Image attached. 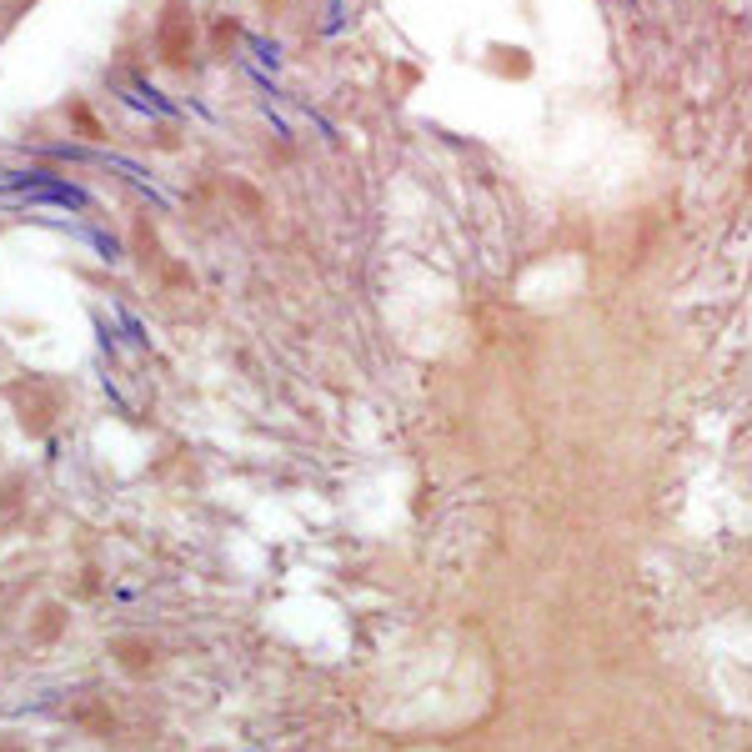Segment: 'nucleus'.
I'll use <instances>...</instances> for the list:
<instances>
[{
    "label": "nucleus",
    "instance_id": "obj_1",
    "mask_svg": "<svg viewBox=\"0 0 752 752\" xmlns=\"http://www.w3.org/2000/svg\"><path fill=\"white\" fill-rule=\"evenodd\" d=\"M156 46H161V61H166L171 71H186V66H191V51H196V21H191V6H186V0H166L161 26H156Z\"/></svg>",
    "mask_w": 752,
    "mask_h": 752
},
{
    "label": "nucleus",
    "instance_id": "obj_2",
    "mask_svg": "<svg viewBox=\"0 0 752 752\" xmlns=\"http://www.w3.org/2000/svg\"><path fill=\"white\" fill-rule=\"evenodd\" d=\"M116 652H121V662H126L131 672H146V667L156 662V652H151V647H141V642H121Z\"/></svg>",
    "mask_w": 752,
    "mask_h": 752
}]
</instances>
